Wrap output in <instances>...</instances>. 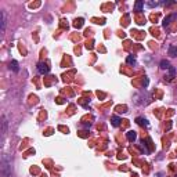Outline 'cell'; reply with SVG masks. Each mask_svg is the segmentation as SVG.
I'll return each instance as SVG.
<instances>
[{"mask_svg":"<svg viewBox=\"0 0 177 177\" xmlns=\"http://www.w3.org/2000/svg\"><path fill=\"white\" fill-rule=\"evenodd\" d=\"M0 170H1V177H11V161L7 155H3L1 163H0Z\"/></svg>","mask_w":177,"mask_h":177,"instance_id":"obj_1","label":"cell"},{"mask_svg":"<svg viewBox=\"0 0 177 177\" xmlns=\"http://www.w3.org/2000/svg\"><path fill=\"white\" fill-rule=\"evenodd\" d=\"M37 71H39V73H42V75H46V73L50 72V67H48L46 62H39L37 64Z\"/></svg>","mask_w":177,"mask_h":177,"instance_id":"obj_2","label":"cell"},{"mask_svg":"<svg viewBox=\"0 0 177 177\" xmlns=\"http://www.w3.org/2000/svg\"><path fill=\"white\" fill-rule=\"evenodd\" d=\"M174 76H176V68H174V67H170V68L166 71L165 79H166V80H173Z\"/></svg>","mask_w":177,"mask_h":177,"instance_id":"obj_3","label":"cell"},{"mask_svg":"<svg viewBox=\"0 0 177 177\" xmlns=\"http://www.w3.org/2000/svg\"><path fill=\"white\" fill-rule=\"evenodd\" d=\"M6 29V15H4V11H0V31L4 32Z\"/></svg>","mask_w":177,"mask_h":177,"instance_id":"obj_4","label":"cell"},{"mask_svg":"<svg viewBox=\"0 0 177 177\" xmlns=\"http://www.w3.org/2000/svg\"><path fill=\"white\" fill-rule=\"evenodd\" d=\"M174 20H177V14H170V15H167L165 20H163V26H167V25Z\"/></svg>","mask_w":177,"mask_h":177,"instance_id":"obj_5","label":"cell"},{"mask_svg":"<svg viewBox=\"0 0 177 177\" xmlns=\"http://www.w3.org/2000/svg\"><path fill=\"white\" fill-rule=\"evenodd\" d=\"M7 133V118L6 116H1V136H6Z\"/></svg>","mask_w":177,"mask_h":177,"instance_id":"obj_6","label":"cell"},{"mask_svg":"<svg viewBox=\"0 0 177 177\" xmlns=\"http://www.w3.org/2000/svg\"><path fill=\"white\" fill-rule=\"evenodd\" d=\"M8 68L11 69L12 72H18L20 71V65H18V62H17L15 60L10 61V64H8Z\"/></svg>","mask_w":177,"mask_h":177,"instance_id":"obj_7","label":"cell"},{"mask_svg":"<svg viewBox=\"0 0 177 177\" xmlns=\"http://www.w3.org/2000/svg\"><path fill=\"white\" fill-rule=\"evenodd\" d=\"M167 54H169L170 57H177V47L176 46H169V48H167Z\"/></svg>","mask_w":177,"mask_h":177,"instance_id":"obj_8","label":"cell"},{"mask_svg":"<svg viewBox=\"0 0 177 177\" xmlns=\"http://www.w3.org/2000/svg\"><path fill=\"white\" fill-rule=\"evenodd\" d=\"M126 137H127V140H129V141H134V140H136V137H137V134H136V132L129 130V132L126 133Z\"/></svg>","mask_w":177,"mask_h":177,"instance_id":"obj_9","label":"cell"},{"mask_svg":"<svg viewBox=\"0 0 177 177\" xmlns=\"http://www.w3.org/2000/svg\"><path fill=\"white\" fill-rule=\"evenodd\" d=\"M136 122L137 123H138V125L140 126H145V127H148V121H147V119H144V118H137L136 119Z\"/></svg>","mask_w":177,"mask_h":177,"instance_id":"obj_10","label":"cell"},{"mask_svg":"<svg viewBox=\"0 0 177 177\" xmlns=\"http://www.w3.org/2000/svg\"><path fill=\"white\" fill-rule=\"evenodd\" d=\"M159 67H161V69H166V71H167V69L170 68V62L167 60H162L161 64H159Z\"/></svg>","mask_w":177,"mask_h":177,"instance_id":"obj_11","label":"cell"},{"mask_svg":"<svg viewBox=\"0 0 177 177\" xmlns=\"http://www.w3.org/2000/svg\"><path fill=\"white\" fill-rule=\"evenodd\" d=\"M111 123H112V126L118 127V126L121 125V118H119V116H112V118H111Z\"/></svg>","mask_w":177,"mask_h":177,"instance_id":"obj_12","label":"cell"},{"mask_svg":"<svg viewBox=\"0 0 177 177\" xmlns=\"http://www.w3.org/2000/svg\"><path fill=\"white\" fill-rule=\"evenodd\" d=\"M143 7H144V1L138 0V1H136V3H134V10H136V11H141V10H143Z\"/></svg>","mask_w":177,"mask_h":177,"instance_id":"obj_13","label":"cell"},{"mask_svg":"<svg viewBox=\"0 0 177 177\" xmlns=\"http://www.w3.org/2000/svg\"><path fill=\"white\" fill-rule=\"evenodd\" d=\"M126 62H127V64H130V65H134V64H136V58H134L133 56H127V58H126Z\"/></svg>","mask_w":177,"mask_h":177,"instance_id":"obj_14","label":"cell"},{"mask_svg":"<svg viewBox=\"0 0 177 177\" xmlns=\"http://www.w3.org/2000/svg\"><path fill=\"white\" fill-rule=\"evenodd\" d=\"M73 25H75V28H80L82 25H83V18H79V20H76Z\"/></svg>","mask_w":177,"mask_h":177,"instance_id":"obj_15","label":"cell"},{"mask_svg":"<svg viewBox=\"0 0 177 177\" xmlns=\"http://www.w3.org/2000/svg\"><path fill=\"white\" fill-rule=\"evenodd\" d=\"M158 1H148V3H147V6H148V7H157L158 6Z\"/></svg>","mask_w":177,"mask_h":177,"instance_id":"obj_16","label":"cell"},{"mask_svg":"<svg viewBox=\"0 0 177 177\" xmlns=\"http://www.w3.org/2000/svg\"><path fill=\"white\" fill-rule=\"evenodd\" d=\"M174 3L176 1H161V4H163V6H173Z\"/></svg>","mask_w":177,"mask_h":177,"instance_id":"obj_17","label":"cell"}]
</instances>
